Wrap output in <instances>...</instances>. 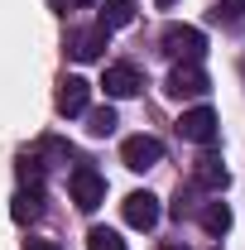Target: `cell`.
<instances>
[{
  "label": "cell",
  "mask_w": 245,
  "mask_h": 250,
  "mask_svg": "<svg viewBox=\"0 0 245 250\" xmlns=\"http://www.w3.org/2000/svg\"><path fill=\"white\" fill-rule=\"evenodd\" d=\"M178 135L192 140V145H212V140H216V111H212V106H192V111H183V116H178Z\"/></svg>",
  "instance_id": "obj_5"
},
{
  "label": "cell",
  "mask_w": 245,
  "mask_h": 250,
  "mask_svg": "<svg viewBox=\"0 0 245 250\" xmlns=\"http://www.w3.org/2000/svg\"><path fill=\"white\" fill-rule=\"evenodd\" d=\"M72 5H92V0H72Z\"/></svg>",
  "instance_id": "obj_20"
},
{
  "label": "cell",
  "mask_w": 245,
  "mask_h": 250,
  "mask_svg": "<svg viewBox=\"0 0 245 250\" xmlns=\"http://www.w3.org/2000/svg\"><path fill=\"white\" fill-rule=\"evenodd\" d=\"M125 24H135V5L130 0H106L101 5V29H125Z\"/></svg>",
  "instance_id": "obj_12"
},
{
  "label": "cell",
  "mask_w": 245,
  "mask_h": 250,
  "mask_svg": "<svg viewBox=\"0 0 245 250\" xmlns=\"http://www.w3.org/2000/svg\"><path fill=\"white\" fill-rule=\"evenodd\" d=\"M87 250H125L121 231H111V226H92L87 231Z\"/></svg>",
  "instance_id": "obj_16"
},
{
  "label": "cell",
  "mask_w": 245,
  "mask_h": 250,
  "mask_svg": "<svg viewBox=\"0 0 245 250\" xmlns=\"http://www.w3.org/2000/svg\"><path fill=\"white\" fill-rule=\"evenodd\" d=\"M163 250H187V246H163Z\"/></svg>",
  "instance_id": "obj_19"
},
{
  "label": "cell",
  "mask_w": 245,
  "mask_h": 250,
  "mask_svg": "<svg viewBox=\"0 0 245 250\" xmlns=\"http://www.w3.org/2000/svg\"><path fill=\"white\" fill-rule=\"evenodd\" d=\"M207 72H202V62H178L173 72H168V82H163V92L178 96V101H197V96H207Z\"/></svg>",
  "instance_id": "obj_3"
},
{
  "label": "cell",
  "mask_w": 245,
  "mask_h": 250,
  "mask_svg": "<svg viewBox=\"0 0 245 250\" xmlns=\"http://www.w3.org/2000/svg\"><path fill=\"white\" fill-rule=\"evenodd\" d=\"M82 116H87V135H96V140H106V135H111V130L121 125L111 106H101V111H82Z\"/></svg>",
  "instance_id": "obj_14"
},
{
  "label": "cell",
  "mask_w": 245,
  "mask_h": 250,
  "mask_svg": "<svg viewBox=\"0 0 245 250\" xmlns=\"http://www.w3.org/2000/svg\"><path fill=\"white\" fill-rule=\"evenodd\" d=\"M154 5H159V10H168V5H173V0H154Z\"/></svg>",
  "instance_id": "obj_18"
},
{
  "label": "cell",
  "mask_w": 245,
  "mask_h": 250,
  "mask_svg": "<svg viewBox=\"0 0 245 250\" xmlns=\"http://www.w3.org/2000/svg\"><path fill=\"white\" fill-rule=\"evenodd\" d=\"M101 87H106V96L125 101V96H135L140 87H144V77H140L130 62H111V67H106V77H101Z\"/></svg>",
  "instance_id": "obj_7"
},
{
  "label": "cell",
  "mask_w": 245,
  "mask_h": 250,
  "mask_svg": "<svg viewBox=\"0 0 245 250\" xmlns=\"http://www.w3.org/2000/svg\"><path fill=\"white\" fill-rule=\"evenodd\" d=\"M43 168H48V164L39 154H20V183L24 188H43Z\"/></svg>",
  "instance_id": "obj_15"
},
{
  "label": "cell",
  "mask_w": 245,
  "mask_h": 250,
  "mask_svg": "<svg viewBox=\"0 0 245 250\" xmlns=\"http://www.w3.org/2000/svg\"><path fill=\"white\" fill-rule=\"evenodd\" d=\"M10 217H15V221H39V217H43V188H24V192L15 197Z\"/></svg>",
  "instance_id": "obj_11"
},
{
  "label": "cell",
  "mask_w": 245,
  "mask_h": 250,
  "mask_svg": "<svg viewBox=\"0 0 245 250\" xmlns=\"http://www.w3.org/2000/svg\"><path fill=\"white\" fill-rule=\"evenodd\" d=\"M226 5H245V0H226Z\"/></svg>",
  "instance_id": "obj_21"
},
{
  "label": "cell",
  "mask_w": 245,
  "mask_h": 250,
  "mask_svg": "<svg viewBox=\"0 0 245 250\" xmlns=\"http://www.w3.org/2000/svg\"><path fill=\"white\" fill-rule=\"evenodd\" d=\"M159 48H163L173 62H202V53H207V34L192 29V24H168V29L159 34Z\"/></svg>",
  "instance_id": "obj_1"
},
{
  "label": "cell",
  "mask_w": 245,
  "mask_h": 250,
  "mask_svg": "<svg viewBox=\"0 0 245 250\" xmlns=\"http://www.w3.org/2000/svg\"><path fill=\"white\" fill-rule=\"evenodd\" d=\"M241 67H245V62H241Z\"/></svg>",
  "instance_id": "obj_22"
},
{
  "label": "cell",
  "mask_w": 245,
  "mask_h": 250,
  "mask_svg": "<svg viewBox=\"0 0 245 250\" xmlns=\"http://www.w3.org/2000/svg\"><path fill=\"white\" fill-rule=\"evenodd\" d=\"M192 183L202 188V192H226L231 173H226V164H221L216 154H202L197 164H192Z\"/></svg>",
  "instance_id": "obj_8"
},
{
  "label": "cell",
  "mask_w": 245,
  "mask_h": 250,
  "mask_svg": "<svg viewBox=\"0 0 245 250\" xmlns=\"http://www.w3.org/2000/svg\"><path fill=\"white\" fill-rule=\"evenodd\" d=\"M121 159H125V168L144 173V168H154V164L163 159V140H154V135H130L121 145Z\"/></svg>",
  "instance_id": "obj_4"
},
{
  "label": "cell",
  "mask_w": 245,
  "mask_h": 250,
  "mask_svg": "<svg viewBox=\"0 0 245 250\" xmlns=\"http://www.w3.org/2000/svg\"><path fill=\"white\" fill-rule=\"evenodd\" d=\"M67 192H72V202H77L82 212H96V207L106 202V178L96 173L92 164H77V168L67 173Z\"/></svg>",
  "instance_id": "obj_2"
},
{
  "label": "cell",
  "mask_w": 245,
  "mask_h": 250,
  "mask_svg": "<svg viewBox=\"0 0 245 250\" xmlns=\"http://www.w3.org/2000/svg\"><path fill=\"white\" fill-rule=\"evenodd\" d=\"M24 250H62V246H58V241H29Z\"/></svg>",
  "instance_id": "obj_17"
},
{
  "label": "cell",
  "mask_w": 245,
  "mask_h": 250,
  "mask_svg": "<svg viewBox=\"0 0 245 250\" xmlns=\"http://www.w3.org/2000/svg\"><path fill=\"white\" fill-rule=\"evenodd\" d=\"M106 39H111V29H77L72 39H67V53L77 62H92V58H101V48H106Z\"/></svg>",
  "instance_id": "obj_9"
},
{
  "label": "cell",
  "mask_w": 245,
  "mask_h": 250,
  "mask_svg": "<svg viewBox=\"0 0 245 250\" xmlns=\"http://www.w3.org/2000/svg\"><path fill=\"white\" fill-rule=\"evenodd\" d=\"M202 231L226 236V231H231V207H226V202H207V207H202Z\"/></svg>",
  "instance_id": "obj_13"
},
{
  "label": "cell",
  "mask_w": 245,
  "mask_h": 250,
  "mask_svg": "<svg viewBox=\"0 0 245 250\" xmlns=\"http://www.w3.org/2000/svg\"><path fill=\"white\" fill-rule=\"evenodd\" d=\"M121 207H125V221H130L135 231H154L159 217H163V207H159V197H154V192H130Z\"/></svg>",
  "instance_id": "obj_6"
},
{
  "label": "cell",
  "mask_w": 245,
  "mask_h": 250,
  "mask_svg": "<svg viewBox=\"0 0 245 250\" xmlns=\"http://www.w3.org/2000/svg\"><path fill=\"white\" fill-rule=\"evenodd\" d=\"M87 101H92V87H87L82 77H62L58 82V111L62 116H82Z\"/></svg>",
  "instance_id": "obj_10"
}]
</instances>
